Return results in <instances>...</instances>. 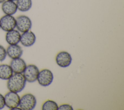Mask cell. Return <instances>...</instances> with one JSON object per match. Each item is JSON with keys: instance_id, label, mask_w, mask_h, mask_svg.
Returning a JSON list of instances; mask_svg holds the SVG:
<instances>
[{"instance_id": "obj_14", "label": "cell", "mask_w": 124, "mask_h": 110, "mask_svg": "<svg viewBox=\"0 0 124 110\" xmlns=\"http://www.w3.org/2000/svg\"><path fill=\"white\" fill-rule=\"evenodd\" d=\"M14 74L10 65L7 64H0V79L7 80Z\"/></svg>"}, {"instance_id": "obj_1", "label": "cell", "mask_w": 124, "mask_h": 110, "mask_svg": "<svg viewBox=\"0 0 124 110\" xmlns=\"http://www.w3.org/2000/svg\"><path fill=\"white\" fill-rule=\"evenodd\" d=\"M26 83V80L22 73H14L7 80V88L10 91L18 93L24 89Z\"/></svg>"}, {"instance_id": "obj_19", "label": "cell", "mask_w": 124, "mask_h": 110, "mask_svg": "<svg viewBox=\"0 0 124 110\" xmlns=\"http://www.w3.org/2000/svg\"><path fill=\"white\" fill-rule=\"evenodd\" d=\"M5 106V105L4 95L0 93V110L3 109Z\"/></svg>"}, {"instance_id": "obj_2", "label": "cell", "mask_w": 124, "mask_h": 110, "mask_svg": "<svg viewBox=\"0 0 124 110\" xmlns=\"http://www.w3.org/2000/svg\"><path fill=\"white\" fill-rule=\"evenodd\" d=\"M36 103L35 96L31 94L28 93L20 97L19 107L22 110H32L35 108Z\"/></svg>"}, {"instance_id": "obj_13", "label": "cell", "mask_w": 124, "mask_h": 110, "mask_svg": "<svg viewBox=\"0 0 124 110\" xmlns=\"http://www.w3.org/2000/svg\"><path fill=\"white\" fill-rule=\"evenodd\" d=\"M6 49L7 56L12 59L20 58L23 52L22 47L17 44L10 45Z\"/></svg>"}, {"instance_id": "obj_4", "label": "cell", "mask_w": 124, "mask_h": 110, "mask_svg": "<svg viewBox=\"0 0 124 110\" xmlns=\"http://www.w3.org/2000/svg\"><path fill=\"white\" fill-rule=\"evenodd\" d=\"M16 27L20 32L30 31L31 28L32 22L31 19L25 15H20L16 18Z\"/></svg>"}, {"instance_id": "obj_7", "label": "cell", "mask_w": 124, "mask_h": 110, "mask_svg": "<svg viewBox=\"0 0 124 110\" xmlns=\"http://www.w3.org/2000/svg\"><path fill=\"white\" fill-rule=\"evenodd\" d=\"M39 72V70L37 66L34 64H29L26 66L22 74L26 81L33 82L37 80Z\"/></svg>"}, {"instance_id": "obj_10", "label": "cell", "mask_w": 124, "mask_h": 110, "mask_svg": "<svg viewBox=\"0 0 124 110\" xmlns=\"http://www.w3.org/2000/svg\"><path fill=\"white\" fill-rule=\"evenodd\" d=\"M10 65L14 73H23L27 64L25 61L21 58L12 59Z\"/></svg>"}, {"instance_id": "obj_8", "label": "cell", "mask_w": 124, "mask_h": 110, "mask_svg": "<svg viewBox=\"0 0 124 110\" xmlns=\"http://www.w3.org/2000/svg\"><path fill=\"white\" fill-rule=\"evenodd\" d=\"M56 62L59 66L65 68L69 66L72 63V57L67 51H62L59 52L55 58Z\"/></svg>"}, {"instance_id": "obj_18", "label": "cell", "mask_w": 124, "mask_h": 110, "mask_svg": "<svg viewBox=\"0 0 124 110\" xmlns=\"http://www.w3.org/2000/svg\"><path fill=\"white\" fill-rule=\"evenodd\" d=\"M73 108L69 104H64L60 105L58 107V110H73Z\"/></svg>"}, {"instance_id": "obj_22", "label": "cell", "mask_w": 124, "mask_h": 110, "mask_svg": "<svg viewBox=\"0 0 124 110\" xmlns=\"http://www.w3.org/2000/svg\"></svg>"}, {"instance_id": "obj_12", "label": "cell", "mask_w": 124, "mask_h": 110, "mask_svg": "<svg viewBox=\"0 0 124 110\" xmlns=\"http://www.w3.org/2000/svg\"><path fill=\"white\" fill-rule=\"evenodd\" d=\"M21 34L17 30L13 29L7 31L5 34L6 42L10 45L18 44L20 42Z\"/></svg>"}, {"instance_id": "obj_17", "label": "cell", "mask_w": 124, "mask_h": 110, "mask_svg": "<svg viewBox=\"0 0 124 110\" xmlns=\"http://www.w3.org/2000/svg\"><path fill=\"white\" fill-rule=\"evenodd\" d=\"M6 57V49L3 46L0 45V62H2L4 61Z\"/></svg>"}, {"instance_id": "obj_5", "label": "cell", "mask_w": 124, "mask_h": 110, "mask_svg": "<svg viewBox=\"0 0 124 110\" xmlns=\"http://www.w3.org/2000/svg\"><path fill=\"white\" fill-rule=\"evenodd\" d=\"M53 79V74L51 71L48 69H44L39 71L37 80L40 85L46 87L51 84Z\"/></svg>"}, {"instance_id": "obj_6", "label": "cell", "mask_w": 124, "mask_h": 110, "mask_svg": "<svg viewBox=\"0 0 124 110\" xmlns=\"http://www.w3.org/2000/svg\"><path fill=\"white\" fill-rule=\"evenodd\" d=\"M0 29L4 31H8L16 27V20L12 15H4L0 18Z\"/></svg>"}, {"instance_id": "obj_11", "label": "cell", "mask_w": 124, "mask_h": 110, "mask_svg": "<svg viewBox=\"0 0 124 110\" xmlns=\"http://www.w3.org/2000/svg\"><path fill=\"white\" fill-rule=\"evenodd\" d=\"M1 10L5 15H13L17 11L16 3L15 1L5 0L1 3Z\"/></svg>"}, {"instance_id": "obj_21", "label": "cell", "mask_w": 124, "mask_h": 110, "mask_svg": "<svg viewBox=\"0 0 124 110\" xmlns=\"http://www.w3.org/2000/svg\"><path fill=\"white\" fill-rule=\"evenodd\" d=\"M13 0V1H16V0Z\"/></svg>"}, {"instance_id": "obj_20", "label": "cell", "mask_w": 124, "mask_h": 110, "mask_svg": "<svg viewBox=\"0 0 124 110\" xmlns=\"http://www.w3.org/2000/svg\"><path fill=\"white\" fill-rule=\"evenodd\" d=\"M5 0H0V4H1L4 1H5Z\"/></svg>"}, {"instance_id": "obj_16", "label": "cell", "mask_w": 124, "mask_h": 110, "mask_svg": "<svg viewBox=\"0 0 124 110\" xmlns=\"http://www.w3.org/2000/svg\"><path fill=\"white\" fill-rule=\"evenodd\" d=\"M58 106L56 102L51 100L45 101L42 107L43 110H58Z\"/></svg>"}, {"instance_id": "obj_3", "label": "cell", "mask_w": 124, "mask_h": 110, "mask_svg": "<svg viewBox=\"0 0 124 110\" xmlns=\"http://www.w3.org/2000/svg\"><path fill=\"white\" fill-rule=\"evenodd\" d=\"M5 105L10 110L19 107L20 97L18 93L9 91L4 95Z\"/></svg>"}, {"instance_id": "obj_9", "label": "cell", "mask_w": 124, "mask_h": 110, "mask_svg": "<svg viewBox=\"0 0 124 110\" xmlns=\"http://www.w3.org/2000/svg\"><path fill=\"white\" fill-rule=\"evenodd\" d=\"M36 36L31 31L23 32L21 34L20 42L24 47H29L32 46L35 42Z\"/></svg>"}, {"instance_id": "obj_15", "label": "cell", "mask_w": 124, "mask_h": 110, "mask_svg": "<svg viewBox=\"0 0 124 110\" xmlns=\"http://www.w3.org/2000/svg\"><path fill=\"white\" fill-rule=\"evenodd\" d=\"M16 4L17 10L21 12H27L32 6L31 0H16Z\"/></svg>"}]
</instances>
